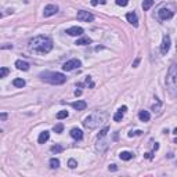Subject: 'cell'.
<instances>
[{
  "mask_svg": "<svg viewBox=\"0 0 177 177\" xmlns=\"http://www.w3.org/2000/svg\"><path fill=\"white\" fill-rule=\"evenodd\" d=\"M138 118H140L141 122H148V120H150V112H148V111H140Z\"/></svg>",
  "mask_w": 177,
  "mask_h": 177,
  "instance_id": "17",
  "label": "cell"
},
{
  "mask_svg": "<svg viewBox=\"0 0 177 177\" xmlns=\"http://www.w3.org/2000/svg\"><path fill=\"white\" fill-rule=\"evenodd\" d=\"M50 167L51 169H57V167H60V160L57 159V158L50 159Z\"/></svg>",
  "mask_w": 177,
  "mask_h": 177,
  "instance_id": "21",
  "label": "cell"
},
{
  "mask_svg": "<svg viewBox=\"0 0 177 177\" xmlns=\"http://www.w3.org/2000/svg\"><path fill=\"white\" fill-rule=\"evenodd\" d=\"M152 4H154V0H144V3H143V8H144V11L150 10V8L152 7Z\"/></svg>",
  "mask_w": 177,
  "mask_h": 177,
  "instance_id": "20",
  "label": "cell"
},
{
  "mask_svg": "<svg viewBox=\"0 0 177 177\" xmlns=\"http://www.w3.org/2000/svg\"><path fill=\"white\" fill-rule=\"evenodd\" d=\"M143 133V131L141 130H136V131H130V133H129V137H133V136H138V134H141Z\"/></svg>",
  "mask_w": 177,
  "mask_h": 177,
  "instance_id": "30",
  "label": "cell"
},
{
  "mask_svg": "<svg viewBox=\"0 0 177 177\" xmlns=\"http://www.w3.org/2000/svg\"><path fill=\"white\" fill-rule=\"evenodd\" d=\"M0 118H2V119H7V114H2V115H0Z\"/></svg>",
  "mask_w": 177,
  "mask_h": 177,
  "instance_id": "34",
  "label": "cell"
},
{
  "mask_svg": "<svg viewBox=\"0 0 177 177\" xmlns=\"http://www.w3.org/2000/svg\"><path fill=\"white\" fill-rule=\"evenodd\" d=\"M15 66H17V69H20V71H28L29 69V64H28L27 61H22V60L15 61Z\"/></svg>",
  "mask_w": 177,
  "mask_h": 177,
  "instance_id": "13",
  "label": "cell"
},
{
  "mask_svg": "<svg viewBox=\"0 0 177 177\" xmlns=\"http://www.w3.org/2000/svg\"><path fill=\"white\" fill-rule=\"evenodd\" d=\"M12 85H14L15 87H24V86H25V80L24 79H14Z\"/></svg>",
  "mask_w": 177,
  "mask_h": 177,
  "instance_id": "22",
  "label": "cell"
},
{
  "mask_svg": "<svg viewBox=\"0 0 177 177\" xmlns=\"http://www.w3.org/2000/svg\"><path fill=\"white\" fill-rule=\"evenodd\" d=\"M57 11H58V7H57L56 4H49V6L44 7L43 15H44V17H51V15L57 14Z\"/></svg>",
  "mask_w": 177,
  "mask_h": 177,
  "instance_id": "7",
  "label": "cell"
},
{
  "mask_svg": "<svg viewBox=\"0 0 177 177\" xmlns=\"http://www.w3.org/2000/svg\"><path fill=\"white\" fill-rule=\"evenodd\" d=\"M126 111H127V107H126V105L120 107V108H119V111L114 115V120H115V122H120V120H122V118H123V115H125V112H126Z\"/></svg>",
  "mask_w": 177,
  "mask_h": 177,
  "instance_id": "12",
  "label": "cell"
},
{
  "mask_svg": "<svg viewBox=\"0 0 177 177\" xmlns=\"http://www.w3.org/2000/svg\"><path fill=\"white\" fill-rule=\"evenodd\" d=\"M102 119H104V116L100 114H93L90 115V116H87L85 119V122H83V126H85L86 129H96L97 126H100V123L102 122Z\"/></svg>",
  "mask_w": 177,
  "mask_h": 177,
  "instance_id": "4",
  "label": "cell"
},
{
  "mask_svg": "<svg viewBox=\"0 0 177 177\" xmlns=\"http://www.w3.org/2000/svg\"><path fill=\"white\" fill-rule=\"evenodd\" d=\"M68 111H60L58 114H57V119H65V118H68Z\"/></svg>",
  "mask_w": 177,
  "mask_h": 177,
  "instance_id": "26",
  "label": "cell"
},
{
  "mask_svg": "<svg viewBox=\"0 0 177 177\" xmlns=\"http://www.w3.org/2000/svg\"><path fill=\"white\" fill-rule=\"evenodd\" d=\"M145 158L147 159H151V158H152V154H145Z\"/></svg>",
  "mask_w": 177,
  "mask_h": 177,
  "instance_id": "35",
  "label": "cell"
},
{
  "mask_svg": "<svg viewBox=\"0 0 177 177\" xmlns=\"http://www.w3.org/2000/svg\"><path fill=\"white\" fill-rule=\"evenodd\" d=\"M71 137L72 138H75V140H82L83 138V131L80 130V129H72L71 130Z\"/></svg>",
  "mask_w": 177,
  "mask_h": 177,
  "instance_id": "14",
  "label": "cell"
},
{
  "mask_svg": "<svg viewBox=\"0 0 177 177\" xmlns=\"http://www.w3.org/2000/svg\"><path fill=\"white\" fill-rule=\"evenodd\" d=\"M80 94H82V91H80V90H76V91H75V96H80Z\"/></svg>",
  "mask_w": 177,
  "mask_h": 177,
  "instance_id": "36",
  "label": "cell"
},
{
  "mask_svg": "<svg viewBox=\"0 0 177 177\" xmlns=\"http://www.w3.org/2000/svg\"><path fill=\"white\" fill-rule=\"evenodd\" d=\"M0 17H2V12H0Z\"/></svg>",
  "mask_w": 177,
  "mask_h": 177,
  "instance_id": "38",
  "label": "cell"
},
{
  "mask_svg": "<svg viewBox=\"0 0 177 177\" xmlns=\"http://www.w3.org/2000/svg\"><path fill=\"white\" fill-rule=\"evenodd\" d=\"M71 105H72V107L75 108L76 111H83V109L87 107V104H86L85 101H75V102H72Z\"/></svg>",
  "mask_w": 177,
  "mask_h": 177,
  "instance_id": "15",
  "label": "cell"
},
{
  "mask_svg": "<svg viewBox=\"0 0 177 177\" xmlns=\"http://www.w3.org/2000/svg\"><path fill=\"white\" fill-rule=\"evenodd\" d=\"M68 166L71 167V169H75V167L78 166V163H76L75 159H69V160H68Z\"/></svg>",
  "mask_w": 177,
  "mask_h": 177,
  "instance_id": "29",
  "label": "cell"
},
{
  "mask_svg": "<svg viewBox=\"0 0 177 177\" xmlns=\"http://www.w3.org/2000/svg\"><path fill=\"white\" fill-rule=\"evenodd\" d=\"M138 61H140V58H137L136 61H134V64H133V66H137V64H138Z\"/></svg>",
  "mask_w": 177,
  "mask_h": 177,
  "instance_id": "37",
  "label": "cell"
},
{
  "mask_svg": "<svg viewBox=\"0 0 177 177\" xmlns=\"http://www.w3.org/2000/svg\"><path fill=\"white\" fill-rule=\"evenodd\" d=\"M76 17H78V20L82 21V22H91L94 20V15L89 11H78Z\"/></svg>",
  "mask_w": 177,
  "mask_h": 177,
  "instance_id": "6",
  "label": "cell"
},
{
  "mask_svg": "<svg viewBox=\"0 0 177 177\" xmlns=\"http://www.w3.org/2000/svg\"><path fill=\"white\" fill-rule=\"evenodd\" d=\"M80 65H82V62H80L79 60H76V58H72V60L66 61V62L64 64V65H62V69L65 71V72H69V71H73V69L79 68Z\"/></svg>",
  "mask_w": 177,
  "mask_h": 177,
  "instance_id": "5",
  "label": "cell"
},
{
  "mask_svg": "<svg viewBox=\"0 0 177 177\" xmlns=\"http://www.w3.org/2000/svg\"><path fill=\"white\" fill-rule=\"evenodd\" d=\"M50 138V133L49 131H43V133H40L39 138H37V141H39V144H44L47 140Z\"/></svg>",
  "mask_w": 177,
  "mask_h": 177,
  "instance_id": "16",
  "label": "cell"
},
{
  "mask_svg": "<svg viewBox=\"0 0 177 177\" xmlns=\"http://www.w3.org/2000/svg\"><path fill=\"white\" fill-rule=\"evenodd\" d=\"M169 49H170V37L166 35V36H163L162 44H160V51H162V54H166Z\"/></svg>",
  "mask_w": 177,
  "mask_h": 177,
  "instance_id": "9",
  "label": "cell"
},
{
  "mask_svg": "<svg viewBox=\"0 0 177 177\" xmlns=\"http://www.w3.org/2000/svg\"><path fill=\"white\" fill-rule=\"evenodd\" d=\"M109 170H116V165H111L109 166Z\"/></svg>",
  "mask_w": 177,
  "mask_h": 177,
  "instance_id": "32",
  "label": "cell"
},
{
  "mask_svg": "<svg viewBox=\"0 0 177 177\" xmlns=\"http://www.w3.org/2000/svg\"><path fill=\"white\" fill-rule=\"evenodd\" d=\"M66 33L71 35V36H82L83 35V28L72 27V28H69V29H66Z\"/></svg>",
  "mask_w": 177,
  "mask_h": 177,
  "instance_id": "10",
  "label": "cell"
},
{
  "mask_svg": "<svg viewBox=\"0 0 177 177\" xmlns=\"http://www.w3.org/2000/svg\"><path fill=\"white\" fill-rule=\"evenodd\" d=\"M91 4L93 6H97L98 4V0H91Z\"/></svg>",
  "mask_w": 177,
  "mask_h": 177,
  "instance_id": "33",
  "label": "cell"
},
{
  "mask_svg": "<svg viewBox=\"0 0 177 177\" xmlns=\"http://www.w3.org/2000/svg\"><path fill=\"white\" fill-rule=\"evenodd\" d=\"M53 130L56 131V133H62V130H64V125L62 123H57V125H54V127H53Z\"/></svg>",
  "mask_w": 177,
  "mask_h": 177,
  "instance_id": "23",
  "label": "cell"
},
{
  "mask_svg": "<svg viewBox=\"0 0 177 177\" xmlns=\"http://www.w3.org/2000/svg\"><path fill=\"white\" fill-rule=\"evenodd\" d=\"M120 159L122 160H130L131 158H133V154L131 152H127V151H123V152H120Z\"/></svg>",
  "mask_w": 177,
  "mask_h": 177,
  "instance_id": "19",
  "label": "cell"
},
{
  "mask_svg": "<svg viewBox=\"0 0 177 177\" xmlns=\"http://www.w3.org/2000/svg\"><path fill=\"white\" fill-rule=\"evenodd\" d=\"M8 73H10V69H8V68H0V79L6 78Z\"/></svg>",
  "mask_w": 177,
  "mask_h": 177,
  "instance_id": "24",
  "label": "cell"
},
{
  "mask_svg": "<svg viewBox=\"0 0 177 177\" xmlns=\"http://www.w3.org/2000/svg\"><path fill=\"white\" fill-rule=\"evenodd\" d=\"M118 6H120V7H125V6L129 4V0H115Z\"/></svg>",
  "mask_w": 177,
  "mask_h": 177,
  "instance_id": "28",
  "label": "cell"
},
{
  "mask_svg": "<svg viewBox=\"0 0 177 177\" xmlns=\"http://www.w3.org/2000/svg\"><path fill=\"white\" fill-rule=\"evenodd\" d=\"M126 20L130 22L133 27H137V25H138V18H137L136 12H127V14H126Z\"/></svg>",
  "mask_w": 177,
  "mask_h": 177,
  "instance_id": "11",
  "label": "cell"
},
{
  "mask_svg": "<svg viewBox=\"0 0 177 177\" xmlns=\"http://www.w3.org/2000/svg\"><path fill=\"white\" fill-rule=\"evenodd\" d=\"M173 17V11L169 10V8H160L159 10V18L160 20H170Z\"/></svg>",
  "mask_w": 177,
  "mask_h": 177,
  "instance_id": "8",
  "label": "cell"
},
{
  "mask_svg": "<svg viewBox=\"0 0 177 177\" xmlns=\"http://www.w3.org/2000/svg\"><path fill=\"white\" fill-rule=\"evenodd\" d=\"M40 78L46 82L51 83V85H62L66 82V78L64 73L60 72H43L40 73Z\"/></svg>",
  "mask_w": 177,
  "mask_h": 177,
  "instance_id": "2",
  "label": "cell"
},
{
  "mask_svg": "<svg viewBox=\"0 0 177 177\" xmlns=\"http://www.w3.org/2000/svg\"><path fill=\"white\" fill-rule=\"evenodd\" d=\"M90 43H91L90 37H80L79 40H76L75 44H78V46H86V44H90Z\"/></svg>",
  "mask_w": 177,
  "mask_h": 177,
  "instance_id": "18",
  "label": "cell"
},
{
  "mask_svg": "<svg viewBox=\"0 0 177 177\" xmlns=\"http://www.w3.org/2000/svg\"><path fill=\"white\" fill-rule=\"evenodd\" d=\"M64 151V147L62 145H53L51 147V152L57 154V152H62Z\"/></svg>",
  "mask_w": 177,
  "mask_h": 177,
  "instance_id": "25",
  "label": "cell"
},
{
  "mask_svg": "<svg viewBox=\"0 0 177 177\" xmlns=\"http://www.w3.org/2000/svg\"><path fill=\"white\" fill-rule=\"evenodd\" d=\"M166 86L169 89V91L172 93L173 96L176 94V87H177V71H176V65H172L169 69V73H167L166 78Z\"/></svg>",
  "mask_w": 177,
  "mask_h": 177,
  "instance_id": "3",
  "label": "cell"
},
{
  "mask_svg": "<svg viewBox=\"0 0 177 177\" xmlns=\"http://www.w3.org/2000/svg\"><path fill=\"white\" fill-rule=\"evenodd\" d=\"M53 49V42L50 37L36 36L29 42V50L37 54H47Z\"/></svg>",
  "mask_w": 177,
  "mask_h": 177,
  "instance_id": "1",
  "label": "cell"
},
{
  "mask_svg": "<svg viewBox=\"0 0 177 177\" xmlns=\"http://www.w3.org/2000/svg\"><path fill=\"white\" fill-rule=\"evenodd\" d=\"M86 85H90V87H93V86H94V83L91 82V79H90V76H87V78H86Z\"/></svg>",
  "mask_w": 177,
  "mask_h": 177,
  "instance_id": "31",
  "label": "cell"
},
{
  "mask_svg": "<svg viewBox=\"0 0 177 177\" xmlns=\"http://www.w3.org/2000/svg\"><path fill=\"white\" fill-rule=\"evenodd\" d=\"M108 130H109L108 127H104V129H102V130H101V131H100V133H98V138H102V137H105V136H107Z\"/></svg>",
  "mask_w": 177,
  "mask_h": 177,
  "instance_id": "27",
  "label": "cell"
}]
</instances>
